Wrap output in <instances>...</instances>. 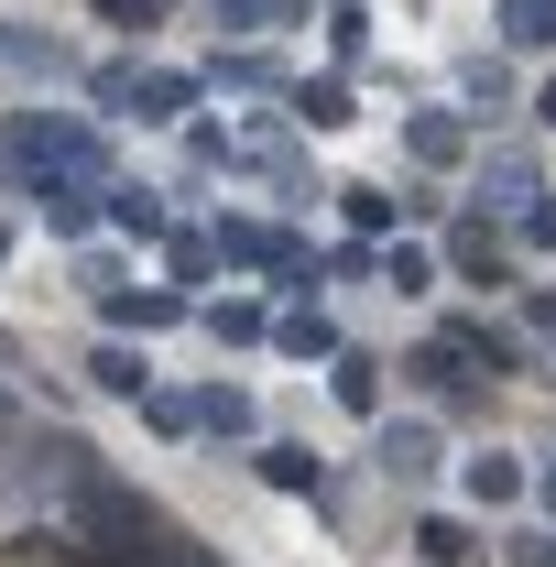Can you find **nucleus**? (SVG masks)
<instances>
[{"mask_svg": "<svg viewBox=\"0 0 556 567\" xmlns=\"http://www.w3.org/2000/svg\"><path fill=\"white\" fill-rule=\"evenodd\" d=\"M153 535H164V524H153L121 481H87L76 502H55V546H66L76 567H142Z\"/></svg>", "mask_w": 556, "mask_h": 567, "instance_id": "nucleus-1", "label": "nucleus"}, {"mask_svg": "<svg viewBox=\"0 0 556 567\" xmlns=\"http://www.w3.org/2000/svg\"><path fill=\"white\" fill-rule=\"evenodd\" d=\"M11 153H22V175H44V164L99 175V132H87V121H55V110H22V121H11Z\"/></svg>", "mask_w": 556, "mask_h": 567, "instance_id": "nucleus-2", "label": "nucleus"}, {"mask_svg": "<svg viewBox=\"0 0 556 567\" xmlns=\"http://www.w3.org/2000/svg\"><path fill=\"white\" fill-rule=\"evenodd\" d=\"M447 350L481 360V371H513V360H524V350H513V328H491V317H447Z\"/></svg>", "mask_w": 556, "mask_h": 567, "instance_id": "nucleus-3", "label": "nucleus"}, {"mask_svg": "<svg viewBox=\"0 0 556 567\" xmlns=\"http://www.w3.org/2000/svg\"><path fill=\"white\" fill-rule=\"evenodd\" d=\"M447 262H459L470 284H502V240H491V218H459V229H447Z\"/></svg>", "mask_w": 556, "mask_h": 567, "instance_id": "nucleus-4", "label": "nucleus"}, {"mask_svg": "<svg viewBox=\"0 0 556 567\" xmlns=\"http://www.w3.org/2000/svg\"><path fill=\"white\" fill-rule=\"evenodd\" d=\"M382 470L393 481H425L436 470V425H382Z\"/></svg>", "mask_w": 556, "mask_h": 567, "instance_id": "nucleus-5", "label": "nucleus"}, {"mask_svg": "<svg viewBox=\"0 0 556 567\" xmlns=\"http://www.w3.org/2000/svg\"><path fill=\"white\" fill-rule=\"evenodd\" d=\"M262 481L274 492H328V458L317 447H262Z\"/></svg>", "mask_w": 556, "mask_h": 567, "instance_id": "nucleus-6", "label": "nucleus"}, {"mask_svg": "<svg viewBox=\"0 0 556 567\" xmlns=\"http://www.w3.org/2000/svg\"><path fill=\"white\" fill-rule=\"evenodd\" d=\"M404 371H415V382H425V393H436V404H459V393H470V360L447 350V339H436V350H415V360H404Z\"/></svg>", "mask_w": 556, "mask_h": 567, "instance_id": "nucleus-7", "label": "nucleus"}, {"mask_svg": "<svg viewBox=\"0 0 556 567\" xmlns=\"http://www.w3.org/2000/svg\"><path fill=\"white\" fill-rule=\"evenodd\" d=\"M295 121H306V132H339V121H349V87H339V76H306V87H295Z\"/></svg>", "mask_w": 556, "mask_h": 567, "instance_id": "nucleus-8", "label": "nucleus"}, {"mask_svg": "<svg viewBox=\"0 0 556 567\" xmlns=\"http://www.w3.org/2000/svg\"><path fill=\"white\" fill-rule=\"evenodd\" d=\"M110 317H121V328H175L186 295H132V284H110Z\"/></svg>", "mask_w": 556, "mask_h": 567, "instance_id": "nucleus-9", "label": "nucleus"}, {"mask_svg": "<svg viewBox=\"0 0 556 567\" xmlns=\"http://www.w3.org/2000/svg\"><path fill=\"white\" fill-rule=\"evenodd\" d=\"M415 557H425V567H470V524L425 513V524H415Z\"/></svg>", "mask_w": 556, "mask_h": 567, "instance_id": "nucleus-10", "label": "nucleus"}, {"mask_svg": "<svg viewBox=\"0 0 556 567\" xmlns=\"http://www.w3.org/2000/svg\"><path fill=\"white\" fill-rule=\"evenodd\" d=\"M197 425H208V436H251V393H240V382L197 393Z\"/></svg>", "mask_w": 556, "mask_h": 567, "instance_id": "nucleus-11", "label": "nucleus"}, {"mask_svg": "<svg viewBox=\"0 0 556 567\" xmlns=\"http://www.w3.org/2000/svg\"><path fill=\"white\" fill-rule=\"evenodd\" d=\"M339 404L349 415H382V371H371L360 350H339Z\"/></svg>", "mask_w": 556, "mask_h": 567, "instance_id": "nucleus-12", "label": "nucleus"}, {"mask_svg": "<svg viewBox=\"0 0 556 567\" xmlns=\"http://www.w3.org/2000/svg\"><path fill=\"white\" fill-rule=\"evenodd\" d=\"M404 142H415L425 164H459V121H447V110H415V121H404Z\"/></svg>", "mask_w": 556, "mask_h": 567, "instance_id": "nucleus-13", "label": "nucleus"}, {"mask_svg": "<svg viewBox=\"0 0 556 567\" xmlns=\"http://www.w3.org/2000/svg\"><path fill=\"white\" fill-rule=\"evenodd\" d=\"M502 33L513 44H556V0H502Z\"/></svg>", "mask_w": 556, "mask_h": 567, "instance_id": "nucleus-14", "label": "nucleus"}, {"mask_svg": "<svg viewBox=\"0 0 556 567\" xmlns=\"http://www.w3.org/2000/svg\"><path fill=\"white\" fill-rule=\"evenodd\" d=\"M274 339H284L295 360H339V328H328V317H284Z\"/></svg>", "mask_w": 556, "mask_h": 567, "instance_id": "nucleus-15", "label": "nucleus"}, {"mask_svg": "<svg viewBox=\"0 0 556 567\" xmlns=\"http://www.w3.org/2000/svg\"><path fill=\"white\" fill-rule=\"evenodd\" d=\"M186 99H197V76H142V99H132V110H142V121H175Z\"/></svg>", "mask_w": 556, "mask_h": 567, "instance_id": "nucleus-16", "label": "nucleus"}, {"mask_svg": "<svg viewBox=\"0 0 556 567\" xmlns=\"http://www.w3.org/2000/svg\"><path fill=\"white\" fill-rule=\"evenodd\" d=\"M491 186H502V208H535V164H524V153H502V164L481 175V197Z\"/></svg>", "mask_w": 556, "mask_h": 567, "instance_id": "nucleus-17", "label": "nucleus"}, {"mask_svg": "<svg viewBox=\"0 0 556 567\" xmlns=\"http://www.w3.org/2000/svg\"><path fill=\"white\" fill-rule=\"evenodd\" d=\"M208 328H218V339H262V328H274V317H262V306H251V295H218V306H208Z\"/></svg>", "mask_w": 556, "mask_h": 567, "instance_id": "nucleus-18", "label": "nucleus"}, {"mask_svg": "<svg viewBox=\"0 0 556 567\" xmlns=\"http://www.w3.org/2000/svg\"><path fill=\"white\" fill-rule=\"evenodd\" d=\"M0 66H33V76H66V44H33V33H0Z\"/></svg>", "mask_w": 556, "mask_h": 567, "instance_id": "nucleus-19", "label": "nucleus"}, {"mask_svg": "<svg viewBox=\"0 0 556 567\" xmlns=\"http://www.w3.org/2000/svg\"><path fill=\"white\" fill-rule=\"evenodd\" d=\"M513 492H524L513 458H470V502H513Z\"/></svg>", "mask_w": 556, "mask_h": 567, "instance_id": "nucleus-20", "label": "nucleus"}, {"mask_svg": "<svg viewBox=\"0 0 556 567\" xmlns=\"http://www.w3.org/2000/svg\"><path fill=\"white\" fill-rule=\"evenodd\" d=\"M87 371H99V393H132V404H142V350H99Z\"/></svg>", "mask_w": 556, "mask_h": 567, "instance_id": "nucleus-21", "label": "nucleus"}, {"mask_svg": "<svg viewBox=\"0 0 556 567\" xmlns=\"http://www.w3.org/2000/svg\"><path fill=\"white\" fill-rule=\"evenodd\" d=\"M339 208H349V229H393V197L382 186H339Z\"/></svg>", "mask_w": 556, "mask_h": 567, "instance_id": "nucleus-22", "label": "nucleus"}, {"mask_svg": "<svg viewBox=\"0 0 556 567\" xmlns=\"http://www.w3.org/2000/svg\"><path fill=\"white\" fill-rule=\"evenodd\" d=\"M382 274H393V295H425V284H436V262H425L415 240H393V262H382Z\"/></svg>", "mask_w": 556, "mask_h": 567, "instance_id": "nucleus-23", "label": "nucleus"}, {"mask_svg": "<svg viewBox=\"0 0 556 567\" xmlns=\"http://www.w3.org/2000/svg\"><path fill=\"white\" fill-rule=\"evenodd\" d=\"M110 218H121V229H142V240H153V229H164V208H153V197H142V186H110Z\"/></svg>", "mask_w": 556, "mask_h": 567, "instance_id": "nucleus-24", "label": "nucleus"}, {"mask_svg": "<svg viewBox=\"0 0 556 567\" xmlns=\"http://www.w3.org/2000/svg\"><path fill=\"white\" fill-rule=\"evenodd\" d=\"M218 22H240V33H262V22H284V11H295V0H208Z\"/></svg>", "mask_w": 556, "mask_h": 567, "instance_id": "nucleus-25", "label": "nucleus"}, {"mask_svg": "<svg viewBox=\"0 0 556 567\" xmlns=\"http://www.w3.org/2000/svg\"><path fill=\"white\" fill-rule=\"evenodd\" d=\"M459 87H470L481 110H502V66H491V55H470V66H459Z\"/></svg>", "mask_w": 556, "mask_h": 567, "instance_id": "nucleus-26", "label": "nucleus"}, {"mask_svg": "<svg viewBox=\"0 0 556 567\" xmlns=\"http://www.w3.org/2000/svg\"><path fill=\"white\" fill-rule=\"evenodd\" d=\"M524 240H535V251H556V197H535V208H524Z\"/></svg>", "mask_w": 556, "mask_h": 567, "instance_id": "nucleus-27", "label": "nucleus"}, {"mask_svg": "<svg viewBox=\"0 0 556 567\" xmlns=\"http://www.w3.org/2000/svg\"><path fill=\"white\" fill-rule=\"evenodd\" d=\"M99 11H110V22H153L164 0H99Z\"/></svg>", "mask_w": 556, "mask_h": 567, "instance_id": "nucleus-28", "label": "nucleus"}, {"mask_svg": "<svg viewBox=\"0 0 556 567\" xmlns=\"http://www.w3.org/2000/svg\"><path fill=\"white\" fill-rule=\"evenodd\" d=\"M524 328H535V339H556V295H535V306H524Z\"/></svg>", "mask_w": 556, "mask_h": 567, "instance_id": "nucleus-29", "label": "nucleus"}, {"mask_svg": "<svg viewBox=\"0 0 556 567\" xmlns=\"http://www.w3.org/2000/svg\"><path fill=\"white\" fill-rule=\"evenodd\" d=\"M535 121H546V132H556V76H546V87H535Z\"/></svg>", "mask_w": 556, "mask_h": 567, "instance_id": "nucleus-30", "label": "nucleus"}, {"mask_svg": "<svg viewBox=\"0 0 556 567\" xmlns=\"http://www.w3.org/2000/svg\"><path fill=\"white\" fill-rule=\"evenodd\" d=\"M546 567H556V535H546Z\"/></svg>", "mask_w": 556, "mask_h": 567, "instance_id": "nucleus-31", "label": "nucleus"}, {"mask_svg": "<svg viewBox=\"0 0 556 567\" xmlns=\"http://www.w3.org/2000/svg\"><path fill=\"white\" fill-rule=\"evenodd\" d=\"M0 251H11V229H0Z\"/></svg>", "mask_w": 556, "mask_h": 567, "instance_id": "nucleus-32", "label": "nucleus"}]
</instances>
